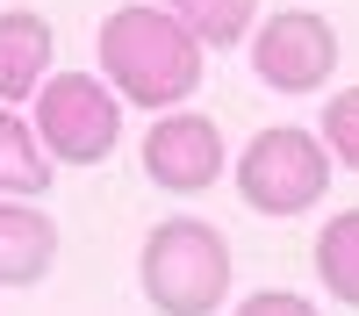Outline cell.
<instances>
[{
  "mask_svg": "<svg viewBox=\"0 0 359 316\" xmlns=\"http://www.w3.org/2000/svg\"><path fill=\"white\" fill-rule=\"evenodd\" d=\"M94 57H101V79L115 86V101L130 108H187V94L201 86V43L158 0H123L101 22Z\"/></svg>",
  "mask_w": 359,
  "mask_h": 316,
  "instance_id": "cell-1",
  "label": "cell"
},
{
  "mask_svg": "<svg viewBox=\"0 0 359 316\" xmlns=\"http://www.w3.org/2000/svg\"><path fill=\"white\" fill-rule=\"evenodd\" d=\"M137 287L158 316H216L230 295V245L201 216H165L137 252Z\"/></svg>",
  "mask_w": 359,
  "mask_h": 316,
  "instance_id": "cell-2",
  "label": "cell"
},
{
  "mask_svg": "<svg viewBox=\"0 0 359 316\" xmlns=\"http://www.w3.org/2000/svg\"><path fill=\"white\" fill-rule=\"evenodd\" d=\"M29 130H36L43 158H57V165H101L123 144V101L101 72H50L36 86Z\"/></svg>",
  "mask_w": 359,
  "mask_h": 316,
  "instance_id": "cell-3",
  "label": "cell"
},
{
  "mask_svg": "<svg viewBox=\"0 0 359 316\" xmlns=\"http://www.w3.org/2000/svg\"><path fill=\"white\" fill-rule=\"evenodd\" d=\"M237 194L259 216H309L331 194V151H323V137L294 130V123L259 130L245 144V158H237Z\"/></svg>",
  "mask_w": 359,
  "mask_h": 316,
  "instance_id": "cell-4",
  "label": "cell"
},
{
  "mask_svg": "<svg viewBox=\"0 0 359 316\" xmlns=\"http://www.w3.org/2000/svg\"><path fill=\"white\" fill-rule=\"evenodd\" d=\"M245 43H252L259 86H273V94H316V86H331L338 29L323 22L316 8H273L266 22H252Z\"/></svg>",
  "mask_w": 359,
  "mask_h": 316,
  "instance_id": "cell-5",
  "label": "cell"
},
{
  "mask_svg": "<svg viewBox=\"0 0 359 316\" xmlns=\"http://www.w3.org/2000/svg\"><path fill=\"white\" fill-rule=\"evenodd\" d=\"M223 165H230V151H223L216 115H194V108L151 115V130H144V172H151L165 194H201V187H216Z\"/></svg>",
  "mask_w": 359,
  "mask_h": 316,
  "instance_id": "cell-6",
  "label": "cell"
},
{
  "mask_svg": "<svg viewBox=\"0 0 359 316\" xmlns=\"http://www.w3.org/2000/svg\"><path fill=\"white\" fill-rule=\"evenodd\" d=\"M50 266H57V223L36 201L0 194V287H36Z\"/></svg>",
  "mask_w": 359,
  "mask_h": 316,
  "instance_id": "cell-7",
  "label": "cell"
},
{
  "mask_svg": "<svg viewBox=\"0 0 359 316\" xmlns=\"http://www.w3.org/2000/svg\"><path fill=\"white\" fill-rule=\"evenodd\" d=\"M50 50H57V36L36 8H0V108L29 101L50 79Z\"/></svg>",
  "mask_w": 359,
  "mask_h": 316,
  "instance_id": "cell-8",
  "label": "cell"
},
{
  "mask_svg": "<svg viewBox=\"0 0 359 316\" xmlns=\"http://www.w3.org/2000/svg\"><path fill=\"white\" fill-rule=\"evenodd\" d=\"M158 8L187 29L201 50H230V43H245L252 22H259V0H158Z\"/></svg>",
  "mask_w": 359,
  "mask_h": 316,
  "instance_id": "cell-9",
  "label": "cell"
},
{
  "mask_svg": "<svg viewBox=\"0 0 359 316\" xmlns=\"http://www.w3.org/2000/svg\"><path fill=\"white\" fill-rule=\"evenodd\" d=\"M43 187H50V158H43L36 130L0 108V194L8 201H43Z\"/></svg>",
  "mask_w": 359,
  "mask_h": 316,
  "instance_id": "cell-10",
  "label": "cell"
},
{
  "mask_svg": "<svg viewBox=\"0 0 359 316\" xmlns=\"http://www.w3.org/2000/svg\"><path fill=\"white\" fill-rule=\"evenodd\" d=\"M316 280L331 287V302L359 309V209H338L331 223L316 230Z\"/></svg>",
  "mask_w": 359,
  "mask_h": 316,
  "instance_id": "cell-11",
  "label": "cell"
},
{
  "mask_svg": "<svg viewBox=\"0 0 359 316\" xmlns=\"http://www.w3.org/2000/svg\"><path fill=\"white\" fill-rule=\"evenodd\" d=\"M323 151L345 172H359V86H338L331 108H323Z\"/></svg>",
  "mask_w": 359,
  "mask_h": 316,
  "instance_id": "cell-12",
  "label": "cell"
},
{
  "mask_svg": "<svg viewBox=\"0 0 359 316\" xmlns=\"http://www.w3.org/2000/svg\"><path fill=\"white\" fill-rule=\"evenodd\" d=\"M230 316H323L309 295H294V287H259V295H245Z\"/></svg>",
  "mask_w": 359,
  "mask_h": 316,
  "instance_id": "cell-13",
  "label": "cell"
}]
</instances>
